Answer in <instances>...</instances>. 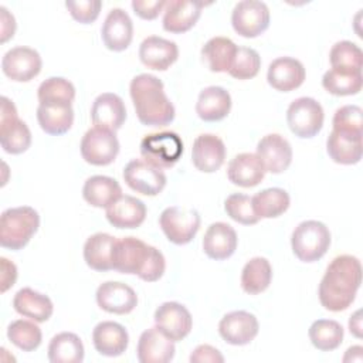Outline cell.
Returning <instances> with one entry per match:
<instances>
[{"label": "cell", "mask_w": 363, "mask_h": 363, "mask_svg": "<svg viewBox=\"0 0 363 363\" xmlns=\"http://www.w3.org/2000/svg\"><path fill=\"white\" fill-rule=\"evenodd\" d=\"M349 330H350V333L354 336V337H357V339H360L362 337V309H357L352 316H350V319H349Z\"/></svg>", "instance_id": "52"}, {"label": "cell", "mask_w": 363, "mask_h": 363, "mask_svg": "<svg viewBox=\"0 0 363 363\" xmlns=\"http://www.w3.org/2000/svg\"><path fill=\"white\" fill-rule=\"evenodd\" d=\"M152 248L153 245H149L136 237L116 238L112 250V269L121 274L140 277Z\"/></svg>", "instance_id": "10"}, {"label": "cell", "mask_w": 363, "mask_h": 363, "mask_svg": "<svg viewBox=\"0 0 363 363\" xmlns=\"http://www.w3.org/2000/svg\"><path fill=\"white\" fill-rule=\"evenodd\" d=\"M238 238L235 230L223 221H217L208 225L203 237L204 254L216 261H224L230 258L237 250Z\"/></svg>", "instance_id": "26"}, {"label": "cell", "mask_w": 363, "mask_h": 363, "mask_svg": "<svg viewBox=\"0 0 363 363\" xmlns=\"http://www.w3.org/2000/svg\"><path fill=\"white\" fill-rule=\"evenodd\" d=\"M0 145L10 155L24 153L31 145L30 128L17 116L16 105L7 96H1Z\"/></svg>", "instance_id": "7"}, {"label": "cell", "mask_w": 363, "mask_h": 363, "mask_svg": "<svg viewBox=\"0 0 363 363\" xmlns=\"http://www.w3.org/2000/svg\"><path fill=\"white\" fill-rule=\"evenodd\" d=\"M203 1L190 0H170L163 10L162 26L167 33L182 34L189 31L200 18Z\"/></svg>", "instance_id": "24"}, {"label": "cell", "mask_w": 363, "mask_h": 363, "mask_svg": "<svg viewBox=\"0 0 363 363\" xmlns=\"http://www.w3.org/2000/svg\"><path fill=\"white\" fill-rule=\"evenodd\" d=\"M255 155L261 159L267 172L279 174L292 163V146L279 133H268L257 143Z\"/></svg>", "instance_id": "17"}, {"label": "cell", "mask_w": 363, "mask_h": 363, "mask_svg": "<svg viewBox=\"0 0 363 363\" xmlns=\"http://www.w3.org/2000/svg\"><path fill=\"white\" fill-rule=\"evenodd\" d=\"M153 319L156 328L173 342L183 340L193 328V318L189 309L174 301H167L159 305Z\"/></svg>", "instance_id": "15"}, {"label": "cell", "mask_w": 363, "mask_h": 363, "mask_svg": "<svg viewBox=\"0 0 363 363\" xmlns=\"http://www.w3.org/2000/svg\"><path fill=\"white\" fill-rule=\"evenodd\" d=\"M325 112L322 105L311 96L294 99L286 109V123L291 132L301 139L316 136L323 128Z\"/></svg>", "instance_id": "6"}, {"label": "cell", "mask_w": 363, "mask_h": 363, "mask_svg": "<svg viewBox=\"0 0 363 363\" xmlns=\"http://www.w3.org/2000/svg\"><path fill=\"white\" fill-rule=\"evenodd\" d=\"M176 353L174 342L156 326L142 332L136 346V356L140 363H167Z\"/></svg>", "instance_id": "22"}, {"label": "cell", "mask_w": 363, "mask_h": 363, "mask_svg": "<svg viewBox=\"0 0 363 363\" xmlns=\"http://www.w3.org/2000/svg\"><path fill=\"white\" fill-rule=\"evenodd\" d=\"M326 152L329 157L339 164H356L362 159V135L346 133L332 129L326 139Z\"/></svg>", "instance_id": "31"}, {"label": "cell", "mask_w": 363, "mask_h": 363, "mask_svg": "<svg viewBox=\"0 0 363 363\" xmlns=\"http://www.w3.org/2000/svg\"><path fill=\"white\" fill-rule=\"evenodd\" d=\"M47 352L51 363H81L85 356L81 337L72 332H61L52 336Z\"/></svg>", "instance_id": "36"}, {"label": "cell", "mask_w": 363, "mask_h": 363, "mask_svg": "<svg viewBox=\"0 0 363 363\" xmlns=\"http://www.w3.org/2000/svg\"><path fill=\"white\" fill-rule=\"evenodd\" d=\"M177 57V44L159 35H149L139 45L140 62L155 71H166L176 62Z\"/></svg>", "instance_id": "23"}, {"label": "cell", "mask_w": 363, "mask_h": 363, "mask_svg": "<svg viewBox=\"0 0 363 363\" xmlns=\"http://www.w3.org/2000/svg\"><path fill=\"white\" fill-rule=\"evenodd\" d=\"M200 221L197 210L179 206L166 207L159 217V225L163 234L176 245L189 244L196 237Z\"/></svg>", "instance_id": "8"}, {"label": "cell", "mask_w": 363, "mask_h": 363, "mask_svg": "<svg viewBox=\"0 0 363 363\" xmlns=\"http://www.w3.org/2000/svg\"><path fill=\"white\" fill-rule=\"evenodd\" d=\"M126 119V106L123 99L113 92L99 94L91 106V121L94 126L116 132Z\"/></svg>", "instance_id": "21"}, {"label": "cell", "mask_w": 363, "mask_h": 363, "mask_svg": "<svg viewBox=\"0 0 363 363\" xmlns=\"http://www.w3.org/2000/svg\"><path fill=\"white\" fill-rule=\"evenodd\" d=\"M306 78L303 64L294 57H278L271 61L267 71L268 84L279 92L299 88Z\"/></svg>", "instance_id": "20"}, {"label": "cell", "mask_w": 363, "mask_h": 363, "mask_svg": "<svg viewBox=\"0 0 363 363\" xmlns=\"http://www.w3.org/2000/svg\"><path fill=\"white\" fill-rule=\"evenodd\" d=\"M129 94L140 123L146 126H167L176 116L172 101L164 94L163 82L152 74H139L132 78Z\"/></svg>", "instance_id": "2"}, {"label": "cell", "mask_w": 363, "mask_h": 363, "mask_svg": "<svg viewBox=\"0 0 363 363\" xmlns=\"http://www.w3.org/2000/svg\"><path fill=\"white\" fill-rule=\"evenodd\" d=\"M235 43L228 37H213L201 48V57L213 72H228L237 52Z\"/></svg>", "instance_id": "35"}, {"label": "cell", "mask_w": 363, "mask_h": 363, "mask_svg": "<svg viewBox=\"0 0 363 363\" xmlns=\"http://www.w3.org/2000/svg\"><path fill=\"white\" fill-rule=\"evenodd\" d=\"M0 268H1V292L9 291L17 279V267L14 265V262H11L10 259H7L6 257L0 258Z\"/></svg>", "instance_id": "50"}, {"label": "cell", "mask_w": 363, "mask_h": 363, "mask_svg": "<svg viewBox=\"0 0 363 363\" xmlns=\"http://www.w3.org/2000/svg\"><path fill=\"white\" fill-rule=\"evenodd\" d=\"M191 363H223L224 356L211 345H199L190 354Z\"/></svg>", "instance_id": "49"}, {"label": "cell", "mask_w": 363, "mask_h": 363, "mask_svg": "<svg viewBox=\"0 0 363 363\" xmlns=\"http://www.w3.org/2000/svg\"><path fill=\"white\" fill-rule=\"evenodd\" d=\"M65 7L68 9L71 17L81 23V24H91L94 23L98 16L99 11L102 9V1L99 0H69L65 1Z\"/></svg>", "instance_id": "47"}, {"label": "cell", "mask_w": 363, "mask_h": 363, "mask_svg": "<svg viewBox=\"0 0 363 363\" xmlns=\"http://www.w3.org/2000/svg\"><path fill=\"white\" fill-rule=\"evenodd\" d=\"M308 336L313 347L318 350L332 352L342 345L345 330L337 320L318 319L309 326Z\"/></svg>", "instance_id": "40"}, {"label": "cell", "mask_w": 363, "mask_h": 363, "mask_svg": "<svg viewBox=\"0 0 363 363\" xmlns=\"http://www.w3.org/2000/svg\"><path fill=\"white\" fill-rule=\"evenodd\" d=\"M252 210L261 218H277L284 214L289 204L291 197L286 190L281 187H269L258 191L251 197Z\"/></svg>", "instance_id": "37"}, {"label": "cell", "mask_w": 363, "mask_h": 363, "mask_svg": "<svg viewBox=\"0 0 363 363\" xmlns=\"http://www.w3.org/2000/svg\"><path fill=\"white\" fill-rule=\"evenodd\" d=\"M261 68V57L251 47H238L228 74L235 79H251Z\"/></svg>", "instance_id": "44"}, {"label": "cell", "mask_w": 363, "mask_h": 363, "mask_svg": "<svg viewBox=\"0 0 363 363\" xmlns=\"http://www.w3.org/2000/svg\"><path fill=\"white\" fill-rule=\"evenodd\" d=\"M38 227L40 216L35 208L30 206L6 208L0 217V245L11 251L23 250Z\"/></svg>", "instance_id": "3"}, {"label": "cell", "mask_w": 363, "mask_h": 363, "mask_svg": "<svg viewBox=\"0 0 363 363\" xmlns=\"http://www.w3.org/2000/svg\"><path fill=\"white\" fill-rule=\"evenodd\" d=\"M332 125L335 130L362 135L363 133V111L357 105H343L336 109Z\"/></svg>", "instance_id": "46"}, {"label": "cell", "mask_w": 363, "mask_h": 363, "mask_svg": "<svg viewBox=\"0 0 363 363\" xmlns=\"http://www.w3.org/2000/svg\"><path fill=\"white\" fill-rule=\"evenodd\" d=\"M259 330L258 319L248 311H233L225 313L218 322V333L223 340L233 346L251 343Z\"/></svg>", "instance_id": "14"}, {"label": "cell", "mask_w": 363, "mask_h": 363, "mask_svg": "<svg viewBox=\"0 0 363 363\" xmlns=\"http://www.w3.org/2000/svg\"><path fill=\"white\" fill-rule=\"evenodd\" d=\"M37 121L40 128L51 136L67 133L74 123L72 105L62 104H38Z\"/></svg>", "instance_id": "33"}, {"label": "cell", "mask_w": 363, "mask_h": 363, "mask_svg": "<svg viewBox=\"0 0 363 363\" xmlns=\"http://www.w3.org/2000/svg\"><path fill=\"white\" fill-rule=\"evenodd\" d=\"M101 38L104 45L115 52H121L130 45L133 23L123 9L115 7L109 10L101 28Z\"/></svg>", "instance_id": "18"}, {"label": "cell", "mask_w": 363, "mask_h": 363, "mask_svg": "<svg viewBox=\"0 0 363 363\" xmlns=\"http://www.w3.org/2000/svg\"><path fill=\"white\" fill-rule=\"evenodd\" d=\"M116 133L104 128H91L81 139V156L92 166H108L119 153Z\"/></svg>", "instance_id": "9"}, {"label": "cell", "mask_w": 363, "mask_h": 363, "mask_svg": "<svg viewBox=\"0 0 363 363\" xmlns=\"http://www.w3.org/2000/svg\"><path fill=\"white\" fill-rule=\"evenodd\" d=\"M92 343L95 350L106 357L123 354L129 345V333L118 322L102 320L92 330Z\"/></svg>", "instance_id": "25"}, {"label": "cell", "mask_w": 363, "mask_h": 363, "mask_svg": "<svg viewBox=\"0 0 363 363\" xmlns=\"http://www.w3.org/2000/svg\"><path fill=\"white\" fill-rule=\"evenodd\" d=\"M362 284V265L354 255L335 257L320 279L318 295L320 305L330 312L347 309Z\"/></svg>", "instance_id": "1"}, {"label": "cell", "mask_w": 363, "mask_h": 363, "mask_svg": "<svg viewBox=\"0 0 363 363\" xmlns=\"http://www.w3.org/2000/svg\"><path fill=\"white\" fill-rule=\"evenodd\" d=\"M98 306L115 315L130 313L138 305V295L132 286L119 281L102 282L95 294Z\"/></svg>", "instance_id": "16"}, {"label": "cell", "mask_w": 363, "mask_h": 363, "mask_svg": "<svg viewBox=\"0 0 363 363\" xmlns=\"http://www.w3.org/2000/svg\"><path fill=\"white\" fill-rule=\"evenodd\" d=\"M269 9L259 0H241L231 13V24L237 34L245 38H255L269 27Z\"/></svg>", "instance_id": "11"}, {"label": "cell", "mask_w": 363, "mask_h": 363, "mask_svg": "<svg viewBox=\"0 0 363 363\" xmlns=\"http://www.w3.org/2000/svg\"><path fill=\"white\" fill-rule=\"evenodd\" d=\"M116 238L108 233H95L84 244L85 264L99 272L112 269V250Z\"/></svg>", "instance_id": "34"}, {"label": "cell", "mask_w": 363, "mask_h": 363, "mask_svg": "<svg viewBox=\"0 0 363 363\" xmlns=\"http://www.w3.org/2000/svg\"><path fill=\"white\" fill-rule=\"evenodd\" d=\"M122 196V187L113 177L95 174L85 180L82 187L84 200L96 208H108Z\"/></svg>", "instance_id": "32"}, {"label": "cell", "mask_w": 363, "mask_h": 363, "mask_svg": "<svg viewBox=\"0 0 363 363\" xmlns=\"http://www.w3.org/2000/svg\"><path fill=\"white\" fill-rule=\"evenodd\" d=\"M330 231L322 221L305 220L299 223L291 235V247L302 262L319 261L330 247Z\"/></svg>", "instance_id": "4"}, {"label": "cell", "mask_w": 363, "mask_h": 363, "mask_svg": "<svg viewBox=\"0 0 363 363\" xmlns=\"http://www.w3.org/2000/svg\"><path fill=\"white\" fill-rule=\"evenodd\" d=\"M122 177L133 191L143 196H157L166 186L164 172L145 159L130 160L123 167Z\"/></svg>", "instance_id": "12"}, {"label": "cell", "mask_w": 363, "mask_h": 363, "mask_svg": "<svg viewBox=\"0 0 363 363\" xmlns=\"http://www.w3.org/2000/svg\"><path fill=\"white\" fill-rule=\"evenodd\" d=\"M0 20H1V43H6L7 40L13 38L14 33H16V18L14 16L4 7L0 6Z\"/></svg>", "instance_id": "51"}, {"label": "cell", "mask_w": 363, "mask_h": 363, "mask_svg": "<svg viewBox=\"0 0 363 363\" xmlns=\"http://www.w3.org/2000/svg\"><path fill=\"white\" fill-rule=\"evenodd\" d=\"M164 0H133L132 9L135 14L143 20H155L164 10Z\"/></svg>", "instance_id": "48"}, {"label": "cell", "mask_w": 363, "mask_h": 363, "mask_svg": "<svg viewBox=\"0 0 363 363\" xmlns=\"http://www.w3.org/2000/svg\"><path fill=\"white\" fill-rule=\"evenodd\" d=\"M265 167L255 153L242 152L235 155L227 166L228 180L240 187H254L265 177Z\"/></svg>", "instance_id": "27"}, {"label": "cell", "mask_w": 363, "mask_h": 363, "mask_svg": "<svg viewBox=\"0 0 363 363\" xmlns=\"http://www.w3.org/2000/svg\"><path fill=\"white\" fill-rule=\"evenodd\" d=\"M225 145L221 138L213 133L199 135L191 147V162L203 173L217 172L225 160Z\"/></svg>", "instance_id": "19"}, {"label": "cell", "mask_w": 363, "mask_h": 363, "mask_svg": "<svg viewBox=\"0 0 363 363\" xmlns=\"http://www.w3.org/2000/svg\"><path fill=\"white\" fill-rule=\"evenodd\" d=\"M362 71L330 68L322 77V86L332 95L350 96L362 91Z\"/></svg>", "instance_id": "39"}, {"label": "cell", "mask_w": 363, "mask_h": 363, "mask_svg": "<svg viewBox=\"0 0 363 363\" xmlns=\"http://www.w3.org/2000/svg\"><path fill=\"white\" fill-rule=\"evenodd\" d=\"M363 360V347L362 346H359V345H356V346H350L347 350H346V353H345V356H343V362L346 363V362H362Z\"/></svg>", "instance_id": "53"}, {"label": "cell", "mask_w": 363, "mask_h": 363, "mask_svg": "<svg viewBox=\"0 0 363 363\" xmlns=\"http://www.w3.org/2000/svg\"><path fill=\"white\" fill-rule=\"evenodd\" d=\"M37 98L40 104L72 105L75 99V86L64 77H50L40 84Z\"/></svg>", "instance_id": "42"}, {"label": "cell", "mask_w": 363, "mask_h": 363, "mask_svg": "<svg viewBox=\"0 0 363 363\" xmlns=\"http://www.w3.org/2000/svg\"><path fill=\"white\" fill-rule=\"evenodd\" d=\"M224 210L231 220L242 225H252L259 221V217L252 210L251 197L242 193L230 194L224 201Z\"/></svg>", "instance_id": "45"}, {"label": "cell", "mask_w": 363, "mask_h": 363, "mask_svg": "<svg viewBox=\"0 0 363 363\" xmlns=\"http://www.w3.org/2000/svg\"><path fill=\"white\" fill-rule=\"evenodd\" d=\"M230 92L218 85L206 86L200 91L196 102V113L204 122L223 121L231 111Z\"/></svg>", "instance_id": "29"}, {"label": "cell", "mask_w": 363, "mask_h": 363, "mask_svg": "<svg viewBox=\"0 0 363 363\" xmlns=\"http://www.w3.org/2000/svg\"><path fill=\"white\" fill-rule=\"evenodd\" d=\"M7 339L20 350L33 352L41 345L43 333L37 322L16 319L7 326Z\"/></svg>", "instance_id": "41"}, {"label": "cell", "mask_w": 363, "mask_h": 363, "mask_svg": "<svg viewBox=\"0 0 363 363\" xmlns=\"http://www.w3.org/2000/svg\"><path fill=\"white\" fill-rule=\"evenodd\" d=\"M329 61L332 68L362 71L363 52L357 44L349 40H342L332 45L329 52Z\"/></svg>", "instance_id": "43"}, {"label": "cell", "mask_w": 363, "mask_h": 363, "mask_svg": "<svg viewBox=\"0 0 363 363\" xmlns=\"http://www.w3.org/2000/svg\"><path fill=\"white\" fill-rule=\"evenodd\" d=\"M272 281V267L264 257H254L241 271V288L250 295L264 292Z\"/></svg>", "instance_id": "38"}, {"label": "cell", "mask_w": 363, "mask_h": 363, "mask_svg": "<svg viewBox=\"0 0 363 363\" xmlns=\"http://www.w3.org/2000/svg\"><path fill=\"white\" fill-rule=\"evenodd\" d=\"M184 145L176 132H157L146 135L140 142V155L159 169L173 167L182 157Z\"/></svg>", "instance_id": "5"}, {"label": "cell", "mask_w": 363, "mask_h": 363, "mask_svg": "<svg viewBox=\"0 0 363 363\" xmlns=\"http://www.w3.org/2000/svg\"><path fill=\"white\" fill-rule=\"evenodd\" d=\"M146 206L140 199L122 194L106 208V220L116 228H138L146 218Z\"/></svg>", "instance_id": "28"}, {"label": "cell", "mask_w": 363, "mask_h": 363, "mask_svg": "<svg viewBox=\"0 0 363 363\" xmlns=\"http://www.w3.org/2000/svg\"><path fill=\"white\" fill-rule=\"evenodd\" d=\"M13 308L17 313L37 323L47 322L54 312V305L50 296L34 291L33 288H21L13 298Z\"/></svg>", "instance_id": "30"}, {"label": "cell", "mask_w": 363, "mask_h": 363, "mask_svg": "<svg viewBox=\"0 0 363 363\" xmlns=\"http://www.w3.org/2000/svg\"><path fill=\"white\" fill-rule=\"evenodd\" d=\"M43 67L41 55L37 50L26 45L10 48L1 58L3 74L16 82H28L35 78Z\"/></svg>", "instance_id": "13"}]
</instances>
